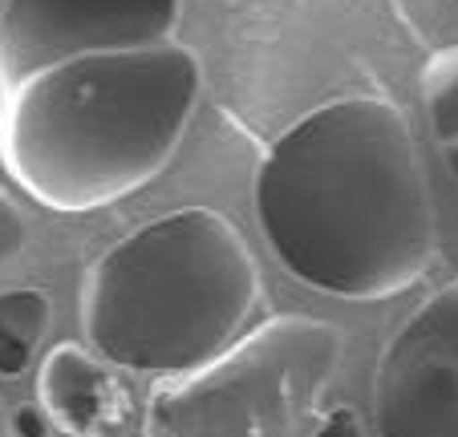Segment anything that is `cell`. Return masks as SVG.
I'll list each match as a JSON object with an SVG mask.
<instances>
[{"label": "cell", "instance_id": "obj_9", "mask_svg": "<svg viewBox=\"0 0 458 437\" xmlns=\"http://www.w3.org/2000/svg\"><path fill=\"white\" fill-rule=\"evenodd\" d=\"M422 102L434 146H438L450 179L458 182V45L430 53L422 69Z\"/></svg>", "mask_w": 458, "mask_h": 437}, {"label": "cell", "instance_id": "obj_14", "mask_svg": "<svg viewBox=\"0 0 458 437\" xmlns=\"http://www.w3.org/2000/svg\"><path fill=\"white\" fill-rule=\"evenodd\" d=\"M53 437H98V433H65V429H53Z\"/></svg>", "mask_w": 458, "mask_h": 437}, {"label": "cell", "instance_id": "obj_5", "mask_svg": "<svg viewBox=\"0 0 458 437\" xmlns=\"http://www.w3.org/2000/svg\"><path fill=\"white\" fill-rule=\"evenodd\" d=\"M179 13V0H4L0 94L61 61L174 41Z\"/></svg>", "mask_w": 458, "mask_h": 437}, {"label": "cell", "instance_id": "obj_10", "mask_svg": "<svg viewBox=\"0 0 458 437\" xmlns=\"http://www.w3.org/2000/svg\"><path fill=\"white\" fill-rule=\"evenodd\" d=\"M25 240H29L25 214H21V206L0 190V267L13 264V259L25 251Z\"/></svg>", "mask_w": 458, "mask_h": 437}, {"label": "cell", "instance_id": "obj_3", "mask_svg": "<svg viewBox=\"0 0 458 437\" xmlns=\"http://www.w3.org/2000/svg\"><path fill=\"white\" fill-rule=\"evenodd\" d=\"M259 300L243 235L211 206H182L102 251L81 288L98 360L142 377H182L235 344Z\"/></svg>", "mask_w": 458, "mask_h": 437}, {"label": "cell", "instance_id": "obj_11", "mask_svg": "<svg viewBox=\"0 0 458 437\" xmlns=\"http://www.w3.org/2000/svg\"><path fill=\"white\" fill-rule=\"evenodd\" d=\"M309 437H369V429H365L361 413H357L353 405H341V409H333Z\"/></svg>", "mask_w": 458, "mask_h": 437}, {"label": "cell", "instance_id": "obj_13", "mask_svg": "<svg viewBox=\"0 0 458 437\" xmlns=\"http://www.w3.org/2000/svg\"><path fill=\"white\" fill-rule=\"evenodd\" d=\"M0 437H13V421H9V413H4V405H0Z\"/></svg>", "mask_w": 458, "mask_h": 437}, {"label": "cell", "instance_id": "obj_1", "mask_svg": "<svg viewBox=\"0 0 458 437\" xmlns=\"http://www.w3.org/2000/svg\"><path fill=\"white\" fill-rule=\"evenodd\" d=\"M272 256L337 300H386L438 259L430 179L389 97L345 94L301 113L256 166Z\"/></svg>", "mask_w": 458, "mask_h": 437}, {"label": "cell", "instance_id": "obj_8", "mask_svg": "<svg viewBox=\"0 0 458 437\" xmlns=\"http://www.w3.org/2000/svg\"><path fill=\"white\" fill-rule=\"evenodd\" d=\"M53 320V300L41 288L0 291V377H21L33 365Z\"/></svg>", "mask_w": 458, "mask_h": 437}, {"label": "cell", "instance_id": "obj_2", "mask_svg": "<svg viewBox=\"0 0 458 437\" xmlns=\"http://www.w3.org/2000/svg\"><path fill=\"white\" fill-rule=\"evenodd\" d=\"M203 65L179 41L41 69L0 105V163L53 211H98L174 158Z\"/></svg>", "mask_w": 458, "mask_h": 437}, {"label": "cell", "instance_id": "obj_12", "mask_svg": "<svg viewBox=\"0 0 458 437\" xmlns=\"http://www.w3.org/2000/svg\"><path fill=\"white\" fill-rule=\"evenodd\" d=\"M13 421V437H53V421L41 409V401H25L9 413Z\"/></svg>", "mask_w": 458, "mask_h": 437}, {"label": "cell", "instance_id": "obj_6", "mask_svg": "<svg viewBox=\"0 0 458 437\" xmlns=\"http://www.w3.org/2000/svg\"><path fill=\"white\" fill-rule=\"evenodd\" d=\"M369 409L377 437H458V275L386 340Z\"/></svg>", "mask_w": 458, "mask_h": 437}, {"label": "cell", "instance_id": "obj_15", "mask_svg": "<svg viewBox=\"0 0 458 437\" xmlns=\"http://www.w3.org/2000/svg\"><path fill=\"white\" fill-rule=\"evenodd\" d=\"M0 105H4V94H0Z\"/></svg>", "mask_w": 458, "mask_h": 437}, {"label": "cell", "instance_id": "obj_4", "mask_svg": "<svg viewBox=\"0 0 458 437\" xmlns=\"http://www.w3.org/2000/svg\"><path fill=\"white\" fill-rule=\"evenodd\" d=\"M345 352L325 320L284 312L150 393L142 437H293Z\"/></svg>", "mask_w": 458, "mask_h": 437}, {"label": "cell", "instance_id": "obj_7", "mask_svg": "<svg viewBox=\"0 0 458 437\" xmlns=\"http://www.w3.org/2000/svg\"><path fill=\"white\" fill-rule=\"evenodd\" d=\"M37 401L49 413L53 429L65 433H98V425L114 417V377L98 357H89L81 344L61 340L49 349L37 373Z\"/></svg>", "mask_w": 458, "mask_h": 437}]
</instances>
